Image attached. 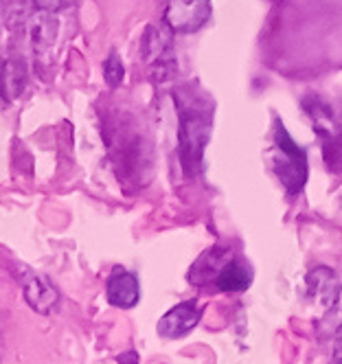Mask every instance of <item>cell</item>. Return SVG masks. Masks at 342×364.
Segmentation results:
<instances>
[{"mask_svg":"<svg viewBox=\"0 0 342 364\" xmlns=\"http://www.w3.org/2000/svg\"><path fill=\"white\" fill-rule=\"evenodd\" d=\"M274 171L289 193H299L307 180V156L277 121L274 125Z\"/></svg>","mask_w":342,"mask_h":364,"instance_id":"cell-1","label":"cell"},{"mask_svg":"<svg viewBox=\"0 0 342 364\" xmlns=\"http://www.w3.org/2000/svg\"><path fill=\"white\" fill-rule=\"evenodd\" d=\"M210 129V106L191 108L180 112V156L182 165L187 169H196L202 161V151L208 141Z\"/></svg>","mask_w":342,"mask_h":364,"instance_id":"cell-2","label":"cell"},{"mask_svg":"<svg viewBox=\"0 0 342 364\" xmlns=\"http://www.w3.org/2000/svg\"><path fill=\"white\" fill-rule=\"evenodd\" d=\"M143 55L154 82H167L176 73L171 33L161 27H147L143 36Z\"/></svg>","mask_w":342,"mask_h":364,"instance_id":"cell-3","label":"cell"},{"mask_svg":"<svg viewBox=\"0 0 342 364\" xmlns=\"http://www.w3.org/2000/svg\"><path fill=\"white\" fill-rule=\"evenodd\" d=\"M210 0H167L165 24L173 33H193L210 20Z\"/></svg>","mask_w":342,"mask_h":364,"instance_id":"cell-4","label":"cell"},{"mask_svg":"<svg viewBox=\"0 0 342 364\" xmlns=\"http://www.w3.org/2000/svg\"><path fill=\"white\" fill-rule=\"evenodd\" d=\"M307 114L314 121L316 134L323 141V151H325V161L327 165L336 171V163H342V132L331 114V110L325 106L321 99H311L305 101Z\"/></svg>","mask_w":342,"mask_h":364,"instance_id":"cell-5","label":"cell"},{"mask_svg":"<svg viewBox=\"0 0 342 364\" xmlns=\"http://www.w3.org/2000/svg\"><path fill=\"white\" fill-rule=\"evenodd\" d=\"M20 285H22V294L36 311L40 314H50L53 309L60 303V294L46 277L29 270V268H20Z\"/></svg>","mask_w":342,"mask_h":364,"instance_id":"cell-6","label":"cell"},{"mask_svg":"<svg viewBox=\"0 0 342 364\" xmlns=\"http://www.w3.org/2000/svg\"><path fill=\"white\" fill-rule=\"evenodd\" d=\"M200 316H202V307H198L196 301H184L171 307L161 318V323H158V333L163 338H182L200 323Z\"/></svg>","mask_w":342,"mask_h":364,"instance_id":"cell-7","label":"cell"},{"mask_svg":"<svg viewBox=\"0 0 342 364\" xmlns=\"http://www.w3.org/2000/svg\"><path fill=\"white\" fill-rule=\"evenodd\" d=\"M110 305L119 309H129L134 307L141 299V285L137 277L125 270H114L112 277L108 279V288H105Z\"/></svg>","mask_w":342,"mask_h":364,"instance_id":"cell-8","label":"cell"},{"mask_svg":"<svg viewBox=\"0 0 342 364\" xmlns=\"http://www.w3.org/2000/svg\"><path fill=\"white\" fill-rule=\"evenodd\" d=\"M307 288H309V296L327 309L338 299L340 283H338V277L333 270L321 266V268H316L307 274Z\"/></svg>","mask_w":342,"mask_h":364,"instance_id":"cell-9","label":"cell"},{"mask_svg":"<svg viewBox=\"0 0 342 364\" xmlns=\"http://www.w3.org/2000/svg\"><path fill=\"white\" fill-rule=\"evenodd\" d=\"M250 283H252V270L248 268V264L235 262V259H228V262H224L220 272H218V277H215L218 290H224V292L246 290Z\"/></svg>","mask_w":342,"mask_h":364,"instance_id":"cell-10","label":"cell"},{"mask_svg":"<svg viewBox=\"0 0 342 364\" xmlns=\"http://www.w3.org/2000/svg\"><path fill=\"white\" fill-rule=\"evenodd\" d=\"M55 33H58V24L50 20L48 11L36 16L31 22V44L36 48V53H44L46 48H50Z\"/></svg>","mask_w":342,"mask_h":364,"instance_id":"cell-11","label":"cell"},{"mask_svg":"<svg viewBox=\"0 0 342 364\" xmlns=\"http://www.w3.org/2000/svg\"><path fill=\"white\" fill-rule=\"evenodd\" d=\"M103 77H105V82H108L112 88H117L123 82L125 68H123V62H121L117 50H112V53L108 55V60H105V64H103Z\"/></svg>","mask_w":342,"mask_h":364,"instance_id":"cell-12","label":"cell"},{"mask_svg":"<svg viewBox=\"0 0 342 364\" xmlns=\"http://www.w3.org/2000/svg\"><path fill=\"white\" fill-rule=\"evenodd\" d=\"M75 0H33V5L42 11H48V14H55V11H62V9H68Z\"/></svg>","mask_w":342,"mask_h":364,"instance_id":"cell-13","label":"cell"}]
</instances>
